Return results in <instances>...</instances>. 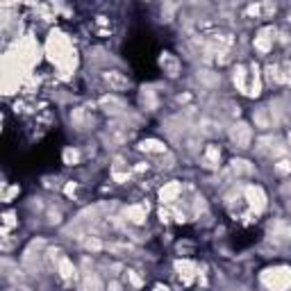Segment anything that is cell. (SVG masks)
Masks as SVG:
<instances>
[{
    "instance_id": "obj_1",
    "label": "cell",
    "mask_w": 291,
    "mask_h": 291,
    "mask_svg": "<svg viewBox=\"0 0 291 291\" xmlns=\"http://www.w3.org/2000/svg\"><path fill=\"white\" fill-rule=\"evenodd\" d=\"M48 55H50V60L57 62V64H62V66L75 64V53L71 50V43L66 41L62 34H50V39H48Z\"/></svg>"
},
{
    "instance_id": "obj_2",
    "label": "cell",
    "mask_w": 291,
    "mask_h": 291,
    "mask_svg": "<svg viewBox=\"0 0 291 291\" xmlns=\"http://www.w3.org/2000/svg\"><path fill=\"white\" fill-rule=\"evenodd\" d=\"M262 282L269 287L271 291H285L291 287V269L278 266V269H269L262 273Z\"/></svg>"
},
{
    "instance_id": "obj_3",
    "label": "cell",
    "mask_w": 291,
    "mask_h": 291,
    "mask_svg": "<svg viewBox=\"0 0 291 291\" xmlns=\"http://www.w3.org/2000/svg\"><path fill=\"white\" fill-rule=\"evenodd\" d=\"M230 137H232V141H234V144H237L239 148H248L253 132H250V128H248L246 123H237L234 128H232Z\"/></svg>"
},
{
    "instance_id": "obj_4",
    "label": "cell",
    "mask_w": 291,
    "mask_h": 291,
    "mask_svg": "<svg viewBox=\"0 0 291 291\" xmlns=\"http://www.w3.org/2000/svg\"><path fill=\"white\" fill-rule=\"evenodd\" d=\"M257 150L262 152V155H273L275 157V155H282V152H285V146L280 144L278 137H266V139L259 141Z\"/></svg>"
},
{
    "instance_id": "obj_5",
    "label": "cell",
    "mask_w": 291,
    "mask_h": 291,
    "mask_svg": "<svg viewBox=\"0 0 291 291\" xmlns=\"http://www.w3.org/2000/svg\"><path fill=\"white\" fill-rule=\"evenodd\" d=\"M246 200H248V205L255 212H262L266 205V196L259 187H246Z\"/></svg>"
},
{
    "instance_id": "obj_6",
    "label": "cell",
    "mask_w": 291,
    "mask_h": 291,
    "mask_svg": "<svg viewBox=\"0 0 291 291\" xmlns=\"http://www.w3.org/2000/svg\"><path fill=\"white\" fill-rule=\"evenodd\" d=\"M271 239L278 243H287L291 241V225H287V223H275L273 227H271Z\"/></svg>"
},
{
    "instance_id": "obj_7",
    "label": "cell",
    "mask_w": 291,
    "mask_h": 291,
    "mask_svg": "<svg viewBox=\"0 0 291 291\" xmlns=\"http://www.w3.org/2000/svg\"><path fill=\"white\" fill-rule=\"evenodd\" d=\"M105 82H107L112 89H125V86L130 84L128 77L121 75V73H116V71H109V73H105Z\"/></svg>"
},
{
    "instance_id": "obj_8",
    "label": "cell",
    "mask_w": 291,
    "mask_h": 291,
    "mask_svg": "<svg viewBox=\"0 0 291 291\" xmlns=\"http://www.w3.org/2000/svg\"><path fill=\"white\" fill-rule=\"evenodd\" d=\"M100 107H103L105 112H123L125 105H123V100H119V98L105 96L103 100H100Z\"/></svg>"
},
{
    "instance_id": "obj_9",
    "label": "cell",
    "mask_w": 291,
    "mask_h": 291,
    "mask_svg": "<svg viewBox=\"0 0 291 291\" xmlns=\"http://www.w3.org/2000/svg\"><path fill=\"white\" fill-rule=\"evenodd\" d=\"M146 214H148V207L144 205H135V207H128V212H125V216H128L132 223H144Z\"/></svg>"
},
{
    "instance_id": "obj_10",
    "label": "cell",
    "mask_w": 291,
    "mask_h": 291,
    "mask_svg": "<svg viewBox=\"0 0 291 291\" xmlns=\"http://www.w3.org/2000/svg\"><path fill=\"white\" fill-rule=\"evenodd\" d=\"M178 194H180V184L178 182H168L166 187L162 189V194L159 196H162L164 203H173V200L178 198Z\"/></svg>"
},
{
    "instance_id": "obj_11",
    "label": "cell",
    "mask_w": 291,
    "mask_h": 291,
    "mask_svg": "<svg viewBox=\"0 0 291 291\" xmlns=\"http://www.w3.org/2000/svg\"><path fill=\"white\" fill-rule=\"evenodd\" d=\"M269 34H273V30H262L259 37L255 39V48L262 50V53H266V50L271 48V39H273V37H269Z\"/></svg>"
},
{
    "instance_id": "obj_12",
    "label": "cell",
    "mask_w": 291,
    "mask_h": 291,
    "mask_svg": "<svg viewBox=\"0 0 291 291\" xmlns=\"http://www.w3.org/2000/svg\"><path fill=\"white\" fill-rule=\"evenodd\" d=\"M178 271H180V278L184 282H191L194 278V264H189V262H178Z\"/></svg>"
},
{
    "instance_id": "obj_13",
    "label": "cell",
    "mask_w": 291,
    "mask_h": 291,
    "mask_svg": "<svg viewBox=\"0 0 291 291\" xmlns=\"http://www.w3.org/2000/svg\"><path fill=\"white\" fill-rule=\"evenodd\" d=\"M60 273H62V278H64V280H71V278L75 275V266L71 264L69 259H62V262H60Z\"/></svg>"
},
{
    "instance_id": "obj_14",
    "label": "cell",
    "mask_w": 291,
    "mask_h": 291,
    "mask_svg": "<svg viewBox=\"0 0 291 291\" xmlns=\"http://www.w3.org/2000/svg\"><path fill=\"white\" fill-rule=\"evenodd\" d=\"M232 171L237 173V175H246V173H253V166L248 162H243V159H234L232 162Z\"/></svg>"
},
{
    "instance_id": "obj_15",
    "label": "cell",
    "mask_w": 291,
    "mask_h": 291,
    "mask_svg": "<svg viewBox=\"0 0 291 291\" xmlns=\"http://www.w3.org/2000/svg\"><path fill=\"white\" fill-rule=\"evenodd\" d=\"M139 148H141V150H146V152H164V146L159 144V141H155V139L144 141Z\"/></svg>"
},
{
    "instance_id": "obj_16",
    "label": "cell",
    "mask_w": 291,
    "mask_h": 291,
    "mask_svg": "<svg viewBox=\"0 0 291 291\" xmlns=\"http://www.w3.org/2000/svg\"><path fill=\"white\" fill-rule=\"evenodd\" d=\"M71 121H73L77 128H84L86 121H89V116H86L84 109H73V114H71Z\"/></svg>"
},
{
    "instance_id": "obj_17",
    "label": "cell",
    "mask_w": 291,
    "mask_h": 291,
    "mask_svg": "<svg viewBox=\"0 0 291 291\" xmlns=\"http://www.w3.org/2000/svg\"><path fill=\"white\" fill-rule=\"evenodd\" d=\"M84 291H103V287H100V280H98L96 275H86L84 280Z\"/></svg>"
},
{
    "instance_id": "obj_18",
    "label": "cell",
    "mask_w": 291,
    "mask_h": 291,
    "mask_svg": "<svg viewBox=\"0 0 291 291\" xmlns=\"http://www.w3.org/2000/svg\"><path fill=\"white\" fill-rule=\"evenodd\" d=\"M218 159H221V152H218V148H214V146H212L210 150H207V155H205V164H207V166H216V164H218Z\"/></svg>"
},
{
    "instance_id": "obj_19",
    "label": "cell",
    "mask_w": 291,
    "mask_h": 291,
    "mask_svg": "<svg viewBox=\"0 0 291 291\" xmlns=\"http://www.w3.org/2000/svg\"><path fill=\"white\" fill-rule=\"evenodd\" d=\"M255 123H257L259 128H271V119H269V114H266V109H257V114H255Z\"/></svg>"
},
{
    "instance_id": "obj_20",
    "label": "cell",
    "mask_w": 291,
    "mask_h": 291,
    "mask_svg": "<svg viewBox=\"0 0 291 291\" xmlns=\"http://www.w3.org/2000/svg\"><path fill=\"white\" fill-rule=\"evenodd\" d=\"M64 159H66V164H75V162H77V152L69 148V150L64 152Z\"/></svg>"
},
{
    "instance_id": "obj_21",
    "label": "cell",
    "mask_w": 291,
    "mask_h": 291,
    "mask_svg": "<svg viewBox=\"0 0 291 291\" xmlns=\"http://www.w3.org/2000/svg\"><path fill=\"white\" fill-rule=\"evenodd\" d=\"M275 171H278V173H287V171H291V164L289 162H278Z\"/></svg>"
},
{
    "instance_id": "obj_22",
    "label": "cell",
    "mask_w": 291,
    "mask_h": 291,
    "mask_svg": "<svg viewBox=\"0 0 291 291\" xmlns=\"http://www.w3.org/2000/svg\"><path fill=\"white\" fill-rule=\"evenodd\" d=\"M84 246H86L89 250H98V248H100V241H96V239H89Z\"/></svg>"
},
{
    "instance_id": "obj_23",
    "label": "cell",
    "mask_w": 291,
    "mask_h": 291,
    "mask_svg": "<svg viewBox=\"0 0 291 291\" xmlns=\"http://www.w3.org/2000/svg\"><path fill=\"white\" fill-rule=\"evenodd\" d=\"M155 291H168V289H166V287H157Z\"/></svg>"
},
{
    "instance_id": "obj_24",
    "label": "cell",
    "mask_w": 291,
    "mask_h": 291,
    "mask_svg": "<svg viewBox=\"0 0 291 291\" xmlns=\"http://www.w3.org/2000/svg\"><path fill=\"white\" fill-rule=\"evenodd\" d=\"M289 144H291V135H289Z\"/></svg>"
}]
</instances>
